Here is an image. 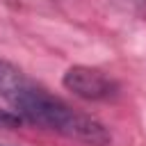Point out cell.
<instances>
[{"mask_svg": "<svg viewBox=\"0 0 146 146\" xmlns=\"http://www.w3.org/2000/svg\"><path fill=\"white\" fill-rule=\"evenodd\" d=\"M62 84L73 96L84 98V100H110L119 94L116 80H112L100 68L82 66V64L66 68V73L62 78Z\"/></svg>", "mask_w": 146, "mask_h": 146, "instance_id": "7a4b0ae2", "label": "cell"}, {"mask_svg": "<svg viewBox=\"0 0 146 146\" xmlns=\"http://www.w3.org/2000/svg\"><path fill=\"white\" fill-rule=\"evenodd\" d=\"M0 98L23 121L66 139L87 146H107L112 141L110 130L98 119L57 98L7 59H0Z\"/></svg>", "mask_w": 146, "mask_h": 146, "instance_id": "6da1fadb", "label": "cell"}, {"mask_svg": "<svg viewBox=\"0 0 146 146\" xmlns=\"http://www.w3.org/2000/svg\"><path fill=\"white\" fill-rule=\"evenodd\" d=\"M132 2H137V5H146V0H132Z\"/></svg>", "mask_w": 146, "mask_h": 146, "instance_id": "277c9868", "label": "cell"}, {"mask_svg": "<svg viewBox=\"0 0 146 146\" xmlns=\"http://www.w3.org/2000/svg\"><path fill=\"white\" fill-rule=\"evenodd\" d=\"M21 116L18 114H14L11 110L7 112V110H0V128H18L21 125Z\"/></svg>", "mask_w": 146, "mask_h": 146, "instance_id": "3957f363", "label": "cell"}]
</instances>
